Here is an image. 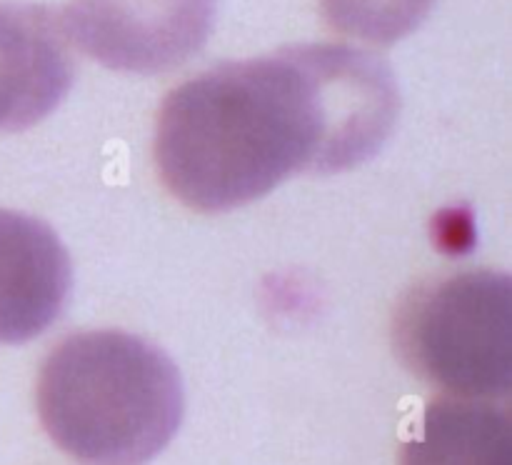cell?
Segmentation results:
<instances>
[{
	"instance_id": "cell-5",
	"label": "cell",
	"mask_w": 512,
	"mask_h": 465,
	"mask_svg": "<svg viewBox=\"0 0 512 465\" xmlns=\"http://www.w3.org/2000/svg\"><path fill=\"white\" fill-rule=\"evenodd\" d=\"M73 285L70 255L43 220L0 210V343L18 345L50 328Z\"/></svg>"
},
{
	"instance_id": "cell-3",
	"label": "cell",
	"mask_w": 512,
	"mask_h": 465,
	"mask_svg": "<svg viewBox=\"0 0 512 465\" xmlns=\"http://www.w3.org/2000/svg\"><path fill=\"white\" fill-rule=\"evenodd\" d=\"M393 343L405 368L443 395L508 400L510 275L465 270L425 280L400 300Z\"/></svg>"
},
{
	"instance_id": "cell-7",
	"label": "cell",
	"mask_w": 512,
	"mask_h": 465,
	"mask_svg": "<svg viewBox=\"0 0 512 465\" xmlns=\"http://www.w3.org/2000/svg\"><path fill=\"white\" fill-rule=\"evenodd\" d=\"M320 5L340 35L368 45H393L428 18L435 0H320Z\"/></svg>"
},
{
	"instance_id": "cell-4",
	"label": "cell",
	"mask_w": 512,
	"mask_h": 465,
	"mask_svg": "<svg viewBox=\"0 0 512 465\" xmlns=\"http://www.w3.org/2000/svg\"><path fill=\"white\" fill-rule=\"evenodd\" d=\"M63 20L75 50L103 68L160 75L203 50L215 0H70Z\"/></svg>"
},
{
	"instance_id": "cell-2",
	"label": "cell",
	"mask_w": 512,
	"mask_h": 465,
	"mask_svg": "<svg viewBox=\"0 0 512 465\" xmlns=\"http://www.w3.org/2000/svg\"><path fill=\"white\" fill-rule=\"evenodd\" d=\"M35 408L48 438L78 465H148L185 413L178 365L123 330L60 340L40 365Z\"/></svg>"
},
{
	"instance_id": "cell-1",
	"label": "cell",
	"mask_w": 512,
	"mask_h": 465,
	"mask_svg": "<svg viewBox=\"0 0 512 465\" xmlns=\"http://www.w3.org/2000/svg\"><path fill=\"white\" fill-rule=\"evenodd\" d=\"M398 113L383 58L340 43L293 45L220 63L170 90L155 125V165L183 205L228 213L293 175L365 163Z\"/></svg>"
},
{
	"instance_id": "cell-6",
	"label": "cell",
	"mask_w": 512,
	"mask_h": 465,
	"mask_svg": "<svg viewBox=\"0 0 512 465\" xmlns=\"http://www.w3.org/2000/svg\"><path fill=\"white\" fill-rule=\"evenodd\" d=\"M400 465H512L508 400H433L400 448Z\"/></svg>"
}]
</instances>
